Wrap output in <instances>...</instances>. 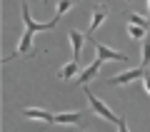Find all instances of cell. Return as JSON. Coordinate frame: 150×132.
<instances>
[{
    "mask_svg": "<svg viewBox=\"0 0 150 132\" xmlns=\"http://www.w3.org/2000/svg\"><path fill=\"white\" fill-rule=\"evenodd\" d=\"M85 95H88V102H90L93 112H95L98 117H103V120H105V122H112V125H118V122H120V117L115 115V112H112L110 107H108L105 102H103L100 97L95 95V92H90V90H88V87H85Z\"/></svg>",
    "mask_w": 150,
    "mask_h": 132,
    "instance_id": "obj_1",
    "label": "cell"
},
{
    "mask_svg": "<svg viewBox=\"0 0 150 132\" xmlns=\"http://www.w3.org/2000/svg\"><path fill=\"white\" fill-rule=\"evenodd\" d=\"M143 82H145V92L150 95V72H145V75H143Z\"/></svg>",
    "mask_w": 150,
    "mask_h": 132,
    "instance_id": "obj_17",
    "label": "cell"
},
{
    "mask_svg": "<svg viewBox=\"0 0 150 132\" xmlns=\"http://www.w3.org/2000/svg\"><path fill=\"white\" fill-rule=\"evenodd\" d=\"M20 5H23V22H25V27H28V30H33V32L53 30V27L58 25V20H60V15L55 13L53 20H48V22H35V20H33V15H30V8H28V3H25V0H20Z\"/></svg>",
    "mask_w": 150,
    "mask_h": 132,
    "instance_id": "obj_2",
    "label": "cell"
},
{
    "mask_svg": "<svg viewBox=\"0 0 150 132\" xmlns=\"http://www.w3.org/2000/svg\"><path fill=\"white\" fill-rule=\"evenodd\" d=\"M145 65H150V37L143 40V67Z\"/></svg>",
    "mask_w": 150,
    "mask_h": 132,
    "instance_id": "obj_15",
    "label": "cell"
},
{
    "mask_svg": "<svg viewBox=\"0 0 150 132\" xmlns=\"http://www.w3.org/2000/svg\"><path fill=\"white\" fill-rule=\"evenodd\" d=\"M78 60H70V62H65L63 67L58 70V80H73V77H78Z\"/></svg>",
    "mask_w": 150,
    "mask_h": 132,
    "instance_id": "obj_11",
    "label": "cell"
},
{
    "mask_svg": "<svg viewBox=\"0 0 150 132\" xmlns=\"http://www.w3.org/2000/svg\"><path fill=\"white\" fill-rule=\"evenodd\" d=\"M23 117H28V120H40V122H48V125H53L55 122V115L48 110H43V107H23Z\"/></svg>",
    "mask_w": 150,
    "mask_h": 132,
    "instance_id": "obj_4",
    "label": "cell"
},
{
    "mask_svg": "<svg viewBox=\"0 0 150 132\" xmlns=\"http://www.w3.org/2000/svg\"><path fill=\"white\" fill-rule=\"evenodd\" d=\"M148 18H150V0H148Z\"/></svg>",
    "mask_w": 150,
    "mask_h": 132,
    "instance_id": "obj_18",
    "label": "cell"
},
{
    "mask_svg": "<svg viewBox=\"0 0 150 132\" xmlns=\"http://www.w3.org/2000/svg\"><path fill=\"white\" fill-rule=\"evenodd\" d=\"M128 35L133 37L135 42H140V40H145V37H148V30H145V27H140V25H133V22H130V25H128Z\"/></svg>",
    "mask_w": 150,
    "mask_h": 132,
    "instance_id": "obj_12",
    "label": "cell"
},
{
    "mask_svg": "<svg viewBox=\"0 0 150 132\" xmlns=\"http://www.w3.org/2000/svg\"><path fill=\"white\" fill-rule=\"evenodd\" d=\"M100 67H103V58H95V60H93V62L88 65V67L83 70L80 75H78V77H75V82H78V85H88L98 72H100Z\"/></svg>",
    "mask_w": 150,
    "mask_h": 132,
    "instance_id": "obj_7",
    "label": "cell"
},
{
    "mask_svg": "<svg viewBox=\"0 0 150 132\" xmlns=\"http://www.w3.org/2000/svg\"><path fill=\"white\" fill-rule=\"evenodd\" d=\"M45 3H48V0H45Z\"/></svg>",
    "mask_w": 150,
    "mask_h": 132,
    "instance_id": "obj_19",
    "label": "cell"
},
{
    "mask_svg": "<svg viewBox=\"0 0 150 132\" xmlns=\"http://www.w3.org/2000/svg\"><path fill=\"white\" fill-rule=\"evenodd\" d=\"M128 22H133V25H140V27H145V30H150V20H145V18L135 15V13H128Z\"/></svg>",
    "mask_w": 150,
    "mask_h": 132,
    "instance_id": "obj_13",
    "label": "cell"
},
{
    "mask_svg": "<svg viewBox=\"0 0 150 132\" xmlns=\"http://www.w3.org/2000/svg\"><path fill=\"white\" fill-rule=\"evenodd\" d=\"M68 37H70V45H73V60H80V53H83V42H85V40H83V35H80V32H78V30L73 27V30L68 32Z\"/></svg>",
    "mask_w": 150,
    "mask_h": 132,
    "instance_id": "obj_10",
    "label": "cell"
},
{
    "mask_svg": "<svg viewBox=\"0 0 150 132\" xmlns=\"http://www.w3.org/2000/svg\"><path fill=\"white\" fill-rule=\"evenodd\" d=\"M95 53H98V58H103V60H115V62H128V55H125V53H118V50L108 48V45H103V42H95Z\"/></svg>",
    "mask_w": 150,
    "mask_h": 132,
    "instance_id": "obj_6",
    "label": "cell"
},
{
    "mask_svg": "<svg viewBox=\"0 0 150 132\" xmlns=\"http://www.w3.org/2000/svg\"><path fill=\"white\" fill-rule=\"evenodd\" d=\"M143 75H145V67H143V65H140V67H130V70H125V72L110 77V85H128V82H133V80L143 77Z\"/></svg>",
    "mask_w": 150,
    "mask_h": 132,
    "instance_id": "obj_5",
    "label": "cell"
},
{
    "mask_svg": "<svg viewBox=\"0 0 150 132\" xmlns=\"http://www.w3.org/2000/svg\"><path fill=\"white\" fill-rule=\"evenodd\" d=\"M83 115L80 112H58L53 125H80Z\"/></svg>",
    "mask_w": 150,
    "mask_h": 132,
    "instance_id": "obj_9",
    "label": "cell"
},
{
    "mask_svg": "<svg viewBox=\"0 0 150 132\" xmlns=\"http://www.w3.org/2000/svg\"><path fill=\"white\" fill-rule=\"evenodd\" d=\"M73 5H75V0H58V5H55V13H58V15H65V13H68Z\"/></svg>",
    "mask_w": 150,
    "mask_h": 132,
    "instance_id": "obj_14",
    "label": "cell"
},
{
    "mask_svg": "<svg viewBox=\"0 0 150 132\" xmlns=\"http://www.w3.org/2000/svg\"><path fill=\"white\" fill-rule=\"evenodd\" d=\"M105 18H108V5H105V3H98V5L93 8V20H90V27H88V30L95 32L98 27L105 22Z\"/></svg>",
    "mask_w": 150,
    "mask_h": 132,
    "instance_id": "obj_8",
    "label": "cell"
},
{
    "mask_svg": "<svg viewBox=\"0 0 150 132\" xmlns=\"http://www.w3.org/2000/svg\"><path fill=\"white\" fill-rule=\"evenodd\" d=\"M33 35H35V32L25 27V30H23V35H20V40H18L15 55H8L3 62H10V60H15V58H30V53H33Z\"/></svg>",
    "mask_w": 150,
    "mask_h": 132,
    "instance_id": "obj_3",
    "label": "cell"
},
{
    "mask_svg": "<svg viewBox=\"0 0 150 132\" xmlns=\"http://www.w3.org/2000/svg\"><path fill=\"white\" fill-rule=\"evenodd\" d=\"M118 132H130L128 130V122H125L123 117H120V122H118Z\"/></svg>",
    "mask_w": 150,
    "mask_h": 132,
    "instance_id": "obj_16",
    "label": "cell"
}]
</instances>
